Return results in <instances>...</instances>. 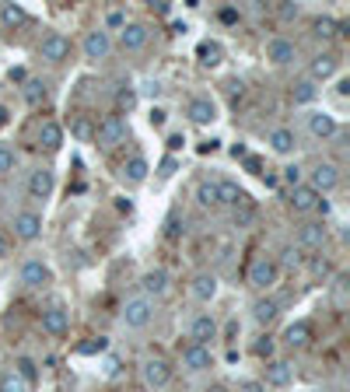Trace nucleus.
Wrapping results in <instances>:
<instances>
[{"mask_svg": "<svg viewBox=\"0 0 350 392\" xmlns=\"http://www.w3.org/2000/svg\"><path fill=\"white\" fill-rule=\"evenodd\" d=\"M280 172H284V182H287L291 189L301 186V168H298V165H287V168H280Z\"/></svg>", "mask_w": 350, "mask_h": 392, "instance_id": "nucleus-43", "label": "nucleus"}, {"mask_svg": "<svg viewBox=\"0 0 350 392\" xmlns=\"http://www.w3.org/2000/svg\"><path fill=\"white\" fill-rule=\"evenodd\" d=\"M0 25H4L8 32L25 29V25H29V11H25L22 4H0Z\"/></svg>", "mask_w": 350, "mask_h": 392, "instance_id": "nucleus-22", "label": "nucleus"}, {"mask_svg": "<svg viewBox=\"0 0 350 392\" xmlns=\"http://www.w3.org/2000/svg\"><path fill=\"white\" fill-rule=\"evenodd\" d=\"M294 57H298V50H294V43H291V39H280V36H273V39L266 43V60H270V64L284 67V64H291Z\"/></svg>", "mask_w": 350, "mask_h": 392, "instance_id": "nucleus-13", "label": "nucleus"}, {"mask_svg": "<svg viewBox=\"0 0 350 392\" xmlns=\"http://www.w3.org/2000/svg\"><path fill=\"white\" fill-rule=\"evenodd\" d=\"M210 364H214V354H210V347L189 343V347L182 350V368H186V371H207Z\"/></svg>", "mask_w": 350, "mask_h": 392, "instance_id": "nucleus-12", "label": "nucleus"}, {"mask_svg": "<svg viewBox=\"0 0 350 392\" xmlns=\"http://www.w3.org/2000/svg\"><path fill=\"white\" fill-rule=\"evenodd\" d=\"M277 263L270 259V256H256L252 263H249V287H256V291H266L270 284H277Z\"/></svg>", "mask_w": 350, "mask_h": 392, "instance_id": "nucleus-3", "label": "nucleus"}, {"mask_svg": "<svg viewBox=\"0 0 350 392\" xmlns=\"http://www.w3.org/2000/svg\"><path fill=\"white\" fill-rule=\"evenodd\" d=\"M147 172H151V165H147V158H140V154H133V158L123 165V179H126V182H133V186H137V182H144V179H147Z\"/></svg>", "mask_w": 350, "mask_h": 392, "instance_id": "nucleus-29", "label": "nucleus"}, {"mask_svg": "<svg viewBox=\"0 0 350 392\" xmlns=\"http://www.w3.org/2000/svg\"><path fill=\"white\" fill-rule=\"evenodd\" d=\"M140 287H144V298H151V294L161 298V294L168 291V270H161V266H158V270H147L144 280H140Z\"/></svg>", "mask_w": 350, "mask_h": 392, "instance_id": "nucleus-24", "label": "nucleus"}, {"mask_svg": "<svg viewBox=\"0 0 350 392\" xmlns=\"http://www.w3.org/2000/svg\"><path fill=\"white\" fill-rule=\"evenodd\" d=\"M284 22H291V18H298V4H280V11H277Z\"/></svg>", "mask_w": 350, "mask_h": 392, "instance_id": "nucleus-47", "label": "nucleus"}, {"mask_svg": "<svg viewBox=\"0 0 350 392\" xmlns=\"http://www.w3.org/2000/svg\"><path fill=\"white\" fill-rule=\"evenodd\" d=\"M71 329V315L64 308H46L43 312V333L46 336H64Z\"/></svg>", "mask_w": 350, "mask_h": 392, "instance_id": "nucleus-18", "label": "nucleus"}, {"mask_svg": "<svg viewBox=\"0 0 350 392\" xmlns=\"http://www.w3.org/2000/svg\"><path fill=\"white\" fill-rule=\"evenodd\" d=\"M60 144H64V126L53 123V119H46V123L39 126V147H46V151H60Z\"/></svg>", "mask_w": 350, "mask_h": 392, "instance_id": "nucleus-26", "label": "nucleus"}, {"mask_svg": "<svg viewBox=\"0 0 350 392\" xmlns=\"http://www.w3.org/2000/svg\"><path fill=\"white\" fill-rule=\"evenodd\" d=\"M71 133H74L78 140H92V137H95V126H92L88 116H78V119L71 123Z\"/></svg>", "mask_w": 350, "mask_h": 392, "instance_id": "nucleus-38", "label": "nucleus"}, {"mask_svg": "<svg viewBox=\"0 0 350 392\" xmlns=\"http://www.w3.org/2000/svg\"><path fill=\"white\" fill-rule=\"evenodd\" d=\"M151 315H154V301L144 298V294L126 298V305H123V312H119L123 326H130V329H144V326L151 322Z\"/></svg>", "mask_w": 350, "mask_h": 392, "instance_id": "nucleus-2", "label": "nucleus"}, {"mask_svg": "<svg viewBox=\"0 0 350 392\" xmlns=\"http://www.w3.org/2000/svg\"><path fill=\"white\" fill-rule=\"evenodd\" d=\"M326 245V224L322 221H308L298 228V249H322Z\"/></svg>", "mask_w": 350, "mask_h": 392, "instance_id": "nucleus-15", "label": "nucleus"}, {"mask_svg": "<svg viewBox=\"0 0 350 392\" xmlns=\"http://www.w3.org/2000/svg\"><path fill=\"white\" fill-rule=\"evenodd\" d=\"M105 25H109V29H123V25H126V18H123V11H109V18H105Z\"/></svg>", "mask_w": 350, "mask_h": 392, "instance_id": "nucleus-46", "label": "nucleus"}, {"mask_svg": "<svg viewBox=\"0 0 350 392\" xmlns=\"http://www.w3.org/2000/svg\"><path fill=\"white\" fill-rule=\"evenodd\" d=\"M182 144H186L182 133H172V137H168V151H182Z\"/></svg>", "mask_w": 350, "mask_h": 392, "instance_id": "nucleus-51", "label": "nucleus"}, {"mask_svg": "<svg viewBox=\"0 0 350 392\" xmlns=\"http://www.w3.org/2000/svg\"><path fill=\"white\" fill-rule=\"evenodd\" d=\"M112 53V43H109V32H102V29H95V32H88L85 36V57L88 60H105Z\"/></svg>", "mask_w": 350, "mask_h": 392, "instance_id": "nucleus-11", "label": "nucleus"}, {"mask_svg": "<svg viewBox=\"0 0 350 392\" xmlns=\"http://www.w3.org/2000/svg\"><path fill=\"white\" fill-rule=\"evenodd\" d=\"M238 392H266V385H263V382H242Z\"/></svg>", "mask_w": 350, "mask_h": 392, "instance_id": "nucleus-49", "label": "nucleus"}, {"mask_svg": "<svg viewBox=\"0 0 350 392\" xmlns=\"http://www.w3.org/2000/svg\"><path fill=\"white\" fill-rule=\"evenodd\" d=\"M50 266L43 263V259H29L25 266H22V284H29V287H43V284H50Z\"/></svg>", "mask_w": 350, "mask_h": 392, "instance_id": "nucleus-21", "label": "nucleus"}, {"mask_svg": "<svg viewBox=\"0 0 350 392\" xmlns=\"http://www.w3.org/2000/svg\"><path fill=\"white\" fill-rule=\"evenodd\" d=\"M8 252H11V238H8L4 231H0V259H4Z\"/></svg>", "mask_w": 350, "mask_h": 392, "instance_id": "nucleus-53", "label": "nucleus"}, {"mask_svg": "<svg viewBox=\"0 0 350 392\" xmlns=\"http://www.w3.org/2000/svg\"><path fill=\"white\" fill-rule=\"evenodd\" d=\"M315 95H319V88H315V81H308V78L294 81V88H291V102H294V106H308V102H315Z\"/></svg>", "mask_w": 350, "mask_h": 392, "instance_id": "nucleus-31", "label": "nucleus"}, {"mask_svg": "<svg viewBox=\"0 0 350 392\" xmlns=\"http://www.w3.org/2000/svg\"><path fill=\"white\" fill-rule=\"evenodd\" d=\"M151 11H154V15H161V18H165V15H168V11H172V4H168V0H154V4H151Z\"/></svg>", "mask_w": 350, "mask_h": 392, "instance_id": "nucleus-50", "label": "nucleus"}, {"mask_svg": "<svg viewBox=\"0 0 350 392\" xmlns=\"http://www.w3.org/2000/svg\"><path fill=\"white\" fill-rule=\"evenodd\" d=\"M39 57H43L46 64H64V60L71 57V39H67L64 32H50V36H43V43H39Z\"/></svg>", "mask_w": 350, "mask_h": 392, "instance_id": "nucleus-5", "label": "nucleus"}, {"mask_svg": "<svg viewBox=\"0 0 350 392\" xmlns=\"http://www.w3.org/2000/svg\"><path fill=\"white\" fill-rule=\"evenodd\" d=\"M308 133H312L315 140H329V137L336 133V119H333L329 112H312V116H308Z\"/></svg>", "mask_w": 350, "mask_h": 392, "instance_id": "nucleus-23", "label": "nucleus"}, {"mask_svg": "<svg viewBox=\"0 0 350 392\" xmlns=\"http://www.w3.org/2000/svg\"><path fill=\"white\" fill-rule=\"evenodd\" d=\"M25 102H29V106L46 102V85H43V81H25Z\"/></svg>", "mask_w": 350, "mask_h": 392, "instance_id": "nucleus-37", "label": "nucleus"}, {"mask_svg": "<svg viewBox=\"0 0 350 392\" xmlns=\"http://www.w3.org/2000/svg\"><path fill=\"white\" fill-rule=\"evenodd\" d=\"M336 186H340V168H336L333 161H319V165L308 172V189H315L319 196L329 193V189H336Z\"/></svg>", "mask_w": 350, "mask_h": 392, "instance_id": "nucleus-6", "label": "nucleus"}, {"mask_svg": "<svg viewBox=\"0 0 350 392\" xmlns=\"http://www.w3.org/2000/svg\"><path fill=\"white\" fill-rule=\"evenodd\" d=\"M256 354H259V357H273V340H270V336H263V340L256 343Z\"/></svg>", "mask_w": 350, "mask_h": 392, "instance_id": "nucleus-45", "label": "nucleus"}, {"mask_svg": "<svg viewBox=\"0 0 350 392\" xmlns=\"http://www.w3.org/2000/svg\"><path fill=\"white\" fill-rule=\"evenodd\" d=\"M277 315H280V305H277L273 298H259V301L252 305V319H256L259 326H270Z\"/></svg>", "mask_w": 350, "mask_h": 392, "instance_id": "nucleus-30", "label": "nucleus"}, {"mask_svg": "<svg viewBox=\"0 0 350 392\" xmlns=\"http://www.w3.org/2000/svg\"><path fill=\"white\" fill-rule=\"evenodd\" d=\"M214 336H217V322H214V315H196L193 326H189V340L200 343V347H207Z\"/></svg>", "mask_w": 350, "mask_h": 392, "instance_id": "nucleus-19", "label": "nucleus"}, {"mask_svg": "<svg viewBox=\"0 0 350 392\" xmlns=\"http://www.w3.org/2000/svg\"><path fill=\"white\" fill-rule=\"evenodd\" d=\"M196 203H200L203 210H210V207H217V182H210V179H203V182L196 186Z\"/></svg>", "mask_w": 350, "mask_h": 392, "instance_id": "nucleus-33", "label": "nucleus"}, {"mask_svg": "<svg viewBox=\"0 0 350 392\" xmlns=\"http://www.w3.org/2000/svg\"><path fill=\"white\" fill-rule=\"evenodd\" d=\"M294 382V368L287 364V361H270L266 364V382L263 385H270V389H287Z\"/></svg>", "mask_w": 350, "mask_h": 392, "instance_id": "nucleus-16", "label": "nucleus"}, {"mask_svg": "<svg viewBox=\"0 0 350 392\" xmlns=\"http://www.w3.org/2000/svg\"><path fill=\"white\" fill-rule=\"evenodd\" d=\"M151 126H165V109H151Z\"/></svg>", "mask_w": 350, "mask_h": 392, "instance_id": "nucleus-52", "label": "nucleus"}, {"mask_svg": "<svg viewBox=\"0 0 350 392\" xmlns=\"http://www.w3.org/2000/svg\"><path fill=\"white\" fill-rule=\"evenodd\" d=\"M287 203H291V210H294V214H308V210H315L319 193H315V189H308V186L301 182V186H294V189H291V200H287Z\"/></svg>", "mask_w": 350, "mask_h": 392, "instance_id": "nucleus-20", "label": "nucleus"}, {"mask_svg": "<svg viewBox=\"0 0 350 392\" xmlns=\"http://www.w3.org/2000/svg\"><path fill=\"white\" fill-rule=\"evenodd\" d=\"M242 203H249V196H245V189L238 186V182H231V179H221L217 182V207H242Z\"/></svg>", "mask_w": 350, "mask_h": 392, "instance_id": "nucleus-14", "label": "nucleus"}, {"mask_svg": "<svg viewBox=\"0 0 350 392\" xmlns=\"http://www.w3.org/2000/svg\"><path fill=\"white\" fill-rule=\"evenodd\" d=\"M4 119H8V112H4V109H0V123H4Z\"/></svg>", "mask_w": 350, "mask_h": 392, "instance_id": "nucleus-57", "label": "nucleus"}, {"mask_svg": "<svg viewBox=\"0 0 350 392\" xmlns=\"http://www.w3.org/2000/svg\"><path fill=\"white\" fill-rule=\"evenodd\" d=\"M207 392H228V389H224V385H214V389H207Z\"/></svg>", "mask_w": 350, "mask_h": 392, "instance_id": "nucleus-56", "label": "nucleus"}, {"mask_svg": "<svg viewBox=\"0 0 350 392\" xmlns=\"http://www.w3.org/2000/svg\"><path fill=\"white\" fill-rule=\"evenodd\" d=\"M312 32H315L319 39H336V36H340V25H336L333 18H315Z\"/></svg>", "mask_w": 350, "mask_h": 392, "instance_id": "nucleus-36", "label": "nucleus"}, {"mask_svg": "<svg viewBox=\"0 0 350 392\" xmlns=\"http://www.w3.org/2000/svg\"><path fill=\"white\" fill-rule=\"evenodd\" d=\"M147 39H151V29H147L144 22H126V25L119 29V46H123L126 53L144 50V46H147Z\"/></svg>", "mask_w": 350, "mask_h": 392, "instance_id": "nucleus-7", "label": "nucleus"}, {"mask_svg": "<svg viewBox=\"0 0 350 392\" xmlns=\"http://www.w3.org/2000/svg\"><path fill=\"white\" fill-rule=\"evenodd\" d=\"M231 154H235V158H249V151H245V144H235V147H231Z\"/></svg>", "mask_w": 350, "mask_h": 392, "instance_id": "nucleus-55", "label": "nucleus"}, {"mask_svg": "<svg viewBox=\"0 0 350 392\" xmlns=\"http://www.w3.org/2000/svg\"><path fill=\"white\" fill-rule=\"evenodd\" d=\"M301 259H305V249H298V245H287L284 249V263L287 266H301Z\"/></svg>", "mask_w": 350, "mask_h": 392, "instance_id": "nucleus-41", "label": "nucleus"}, {"mask_svg": "<svg viewBox=\"0 0 350 392\" xmlns=\"http://www.w3.org/2000/svg\"><path fill=\"white\" fill-rule=\"evenodd\" d=\"M140 378H144L147 389H165V385L172 382V364H168L165 357H147V361L140 364Z\"/></svg>", "mask_w": 350, "mask_h": 392, "instance_id": "nucleus-4", "label": "nucleus"}, {"mask_svg": "<svg viewBox=\"0 0 350 392\" xmlns=\"http://www.w3.org/2000/svg\"><path fill=\"white\" fill-rule=\"evenodd\" d=\"M312 340H315V329H312L308 319H298V322H291V326L284 329V343H287L291 350H305Z\"/></svg>", "mask_w": 350, "mask_h": 392, "instance_id": "nucleus-10", "label": "nucleus"}, {"mask_svg": "<svg viewBox=\"0 0 350 392\" xmlns=\"http://www.w3.org/2000/svg\"><path fill=\"white\" fill-rule=\"evenodd\" d=\"M172 172H175V158H165L161 161V175H172Z\"/></svg>", "mask_w": 350, "mask_h": 392, "instance_id": "nucleus-54", "label": "nucleus"}, {"mask_svg": "<svg viewBox=\"0 0 350 392\" xmlns=\"http://www.w3.org/2000/svg\"><path fill=\"white\" fill-rule=\"evenodd\" d=\"M0 392H29V385L15 371H4V375H0Z\"/></svg>", "mask_w": 350, "mask_h": 392, "instance_id": "nucleus-39", "label": "nucleus"}, {"mask_svg": "<svg viewBox=\"0 0 350 392\" xmlns=\"http://www.w3.org/2000/svg\"><path fill=\"white\" fill-rule=\"evenodd\" d=\"M196 57H200V64H203V67H217V64H221V57H224V50H221V43L203 39V43L196 46Z\"/></svg>", "mask_w": 350, "mask_h": 392, "instance_id": "nucleus-32", "label": "nucleus"}, {"mask_svg": "<svg viewBox=\"0 0 350 392\" xmlns=\"http://www.w3.org/2000/svg\"><path fill=\"white\" fill-rule=\"evenodd\" d=\"M336 67H340V64H336L333 53H319V57L312 60V78H308V81H326V78L336 74Z\"/></svg>", "mask_w": 350, "mask_h": 392, "instance_id": "nucleus-27", "label": "nucleus"}, {"mask_svg": "<svg viewBox=\"0 0 350 392\" xmlns=\"http://www.w3.org/2000/svg\"><path fill=\"white\" fill-rule=\"evenodd\" d=\"M15 165H18V154L8 147V144H0V175H8V172H15Z\"/></svg>", "mask_w": 350, "mask_h": 392, "instance_id": "nucleus-40", "label": "nucleus"}, {"mask_svg": "<svg viewBox=\"0 0 350 392\" xmlns=\"http://www.w3.org/2000/svg\"><path fill=\"white\" fill-rule=\"evenodd\" d=\"M126 137H130L126 119H123L119 112H112V116H105V119L95 126V137H92V140H99V147H102V151H112V147H119Z\"/></svg>", "mask_w": 350, "mask_h": 392, "instance_id": "nucleus-1", "label": "nucleus"}, {"mask_svg": "<svg viewBox=\"0 0 350 392\" xmlns=\"http://www.w3.org/2000/svg\"><path fill=\"white\" fill-rule=\"evenodd\" d=\"M186 116H189V123H196V126H210V123L217 119V106H214L207 95H196V99H189Z\"/></svg>", "mask_w": 350, "mask_h": 392, "instance_id": "nucleus-8", "label": "nucleus"}, {"mask_svg": "<svg viewBox=\"0 0 350 392\" xmlns=\"http://www.w3.org/2000/svg\"><path fill=\"white\" fill-rule=\"evenodd\" d=\"M15 375H18V378H22V382L32 389V385H36V378H39V371H36V361H32V357H18V361H15Z\"/></svg>", "mask_w": 350, "mask_h": 392, "instance_id": "nucleus-34", "label": "nucleus"}, {"mask_svg": "<svg viewBox=\"0 0 350 392\" xmlns=\"http://www.w3.org/2000/svg\"><path fill=\"white\" fill-rule=\"evenodd\" d=\"M217 18H221L224 25H235V22H238V11H235V8H224V11L217 15Z\"/></svg>", "mask_w": 350, "mask_h": 392, "instance_id": "nucleus-48", "label": "nucleus"}, {"mask_svg": "<svg viewBox=\"0 0 350 392\" xmlns=\"http://www.w3.org/2000/svg\"><path fill=\"white\" fill-rule=\"evenodd\" d=\"M105 347H109V340H105V336H95L92 343H81L78 350H81V354H102Z\"/></svg>", "mask_w": 350, "mask_h": 392, "instance_id": "nucleus-42", "label": "nucleus"}, {"mask_svg": "<svg viewBox=\"0 0 350 392\" xmlns=\"http://www.w3.org/2000/svg\"><path fill=\"white\" fill-rule=\"evenodd\" d=\"M189 294L196 298V301H214V294H217V277L214 273H196L193 280H189Z\"/></svg>", "mask_w": 350, "mask_h": 392, "instance_id": "nucleus-17", "label": "nucleus"}, {"mask_svg": "<svg viewBox=\"0 0 350 392\" xmlns=\"http://www.w3.org/2000/svg\"><path fill=\"white\" fill-rule=\"evenodd\" d=\"M266 144H270L277 154H291V151H294V133H291L287 126H277V130H270Z\"/></svg>", "mask_w": 350, "mask_h": 392, "instance_id": "nucleus-28", "label": "nucleus"}, {"mask_svg": "<svg viewBox=\"0 0 350 392\" xmlns=\"http://www.w3.org/2000/svg\"><path fill=\"white\" fill-rule=\"evenodd\" d=\"M116 102H119V109H126V112H130V109H133V106H137V95H133V92H130V88H123V92H119V95H116Z\"/></svg>", "mask_w": 350, "mask_h": 392, "instance_id": "nucleus-44", "label": "nucleus"}, {"mask_svg": "<svg viewBox=\"0 0 350 392\" xmlns=\"http://www.w3.org/2000/svg\"><path fill=\"white\" fill-rule=\"evenodd\" d=\"M29 193H32L36 200H46V196L53 193V172H50V168H36V172L29 175Z\"/></svg>", "mask_w": 350, "mask_h": 392, "instance_id": "nucleus-25", "label": "nucleus"}, {"mask_svg": "<svg viewBox=\"0 0 350 392\" xmlns=\"http://www.w3.org/2000/svg\"><path fill=\"white\" fill-rule=\"evenodd\" d=\"M43 235V217L36 214V210H22V214H15V238H22V242H36Z\"/></svg>", "mask_w": 350, "mask_h": 392, "instance_id": "nucleus-9", "label": "nucleus"}, {"mask_svg": "<svg viewBox=\"0 0 350 392\" xmlns=\"http://www.w3.org/2000/svg\"><path fill=\"white\" fill-rule=\"evenodd\" d=\"M347 287H350V280L340 273V277L333 280V308H336V312H347Z\"/></svg>", "mask_w": 350, "mask_h": 392, "instance_id": "nucleus-35", "label": "nucleus"}]
</instances>
